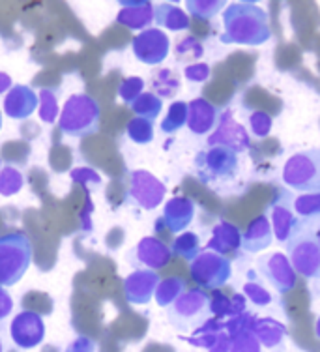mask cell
<instances>
[{
    "mask_svg": "<svg viewBox=\"0 0 320 352\" xmlns=\"http://www.w3.org/2000/svg\"><path fill=\"white\" fill-rule=\"evenodd\" d=\"M206 248L208 251H214V253L229 258L231 255H236L242 248V232L236 225L229 223V221H219L212 229V236Z\"/></svg>",
    "mask_w": 320,
    "mask_h": 352,
    "instance_id": "22",
    "label": "cell"
},
{
    "mask_svg": "<svg viewBox=\"0 0 320 352\" xmlns=\"http://www.w3.org/2000/svg\"><path fill=\"white\" fill-rule=\"evenodd\" d=\"M141 94H144V79L141 77H128L118 85V96L128 105L135 102Z\"/></svg>",
    "mask_w": 320,
    "mask_h": 352,
    "instance_id": "38",
    "label": "cell"
},
{
    "mask_svg": "<svg viewBox=\"0 0 320 352\" xmlns=\"http://www.w3.org/2000/svg\"><path fill=\"white\" fill-rule=\"evenodd\" d=\"M131 109H133V113L139 118L154 122L157 116L161 115V111H163V100L157 98L154 92H144V94L137 98L135 102L131 103Z\"/></svg>",
    "mask_w": 320,
    "mask_h": 352,
    "instance_id": "28",
    "label": "cell"
},
{
    "mask_svg": "<svg viewBox=\"0 0 320 352\" xmlns=\"http://www.w3.org/2000/svg\"><path fill=\"white\" fill-rule=\"evenodd\" d=\"M137 264H141L144 270H161L172 258V251L165 242L156 236H144L137 248L131 251Z\"/></svg>",
    "mask_w": 320,
    "mask_h": 352,
    "instance_id": "15",
    "label": "cell"
},
{
    "mask_svg": "<svg viewBox=\"0 0 320 352\" xmlns=\"http://www.w3.org/2000/svg\"><path fill=\"white\" fill-rule=\"evenodd\" d=\"M229 6L225 0H185L187 15L198 21H212Z\"/></svg>",
    "mask_w": 320,
    "mask_h": 352,
    "instance_id": "27",
    "label": "cell"
},
{
    "mask_svg": "<svg viewBox=\"0 0 320 352\" xmlns=\"http://www.w3.org/2000/svg\"><path fill=\"white\" fill-rule=\"evenodd\" d=\"M10 338L21 351H30L43 343L45 322L36 311H21L10 324Z\"/></svg>",
    "mask_w": 320,
    "mask_h": 352,
    "instance_id": "13",
    "label": "cell"
},
{
    "mask_svg": "<svg viewBox=\"0 0 320 352\" xmlns=\"http://www.w3.org/2000/svg\"><path fill=\"white\" fill-rule=\"evenodd\" d=\"M255 313L244 311L242 315L234 318H229L225 322V332L229 333V338H234V336H240L244 332H251L253 324H255Z\"/></svg>",
    "mask_w": 320,
    "mask_h": 352,
    "instance_id": "40",
    "label": "cell"
},
{
    "mask_svg": "<svg viewBox=\"0 0 320 352\" xmlns=\"http://www.w3.org/2000/svg\"><path fill=\"white\" fill-rule=\"evenodd\" d=\"M25 186V176L14 165H4L0 170V195L12 197Z\"/></svg>",
    "mask_w": 320,
    "mask_h": 352,
    "instance_id": "34",
    "label": "cell"
},
{
    "mask_svg": "<svg viewBox=\"0 0 320 352\" xmlns=\"http://www.w3.org/2000/svg\"><path fill=\"white\" fill-rule=\"evenodd\" d=\"M212 68L210 64L206 62H193V64H187L184 68V77L190 82H195V85H201V82H206L210 79Z\"/></svg>",
    "mask_w": 320,
    "mask_h": 352,
    "instance_id": "42",
    "label": "cell"
},
{
    "mask_svg": "<svg viewBox=\"0 0 320 352\" xmlns=\"http://www.w3.org/2000/svg\"><path fill=\"white\" fill-rule=\"evenodd\" d=\"M154 21L157 23V27L170 30V32H182L191 27L190 15L180 6L169 4V2L154 6Z\"/></svg>",
    "mask_w": 320,
    "mask_h": 352,
    "instance_id": "24",
    "label": "cell"
},
{
    "mask_svg": "<svg viewBox=\"0 0 320 352\" xmlns=\"http://www.w3.org/2000/svg\"><path fill=\"white\" fill-rule=\"evenodd\" d=\"M0 129H2V113H0Z\"/></svg>",
    "mask_w": 320,
    "mask_h": 352,
    "instance_id": "53",
    "label": "cell"
},
{
    "mask_svg": "<svg viewBox=\"0 0 320 352\" xmlns=\"http://www.w3.org/2000/svg\"><path fill=\"white\" fill-rule=\"evenodd\" d=\"M71 180L77 184H94V186H100L102 184V176L98 175L94 169L90 167H79V169H73L69 173Z\"/></svg>",
    "mask_w": 320,
    "mask_h": 352,
    "instance_id": "44",
    "label": "cell"
},
{
    "mask_svg": "<svg viewBox=\"0 0 320 352\" xmlns=\"http://www.w3.org/2000/svg\"><path fill=\"white\" fill-rule=\"evenodd\" d=\"M257 272L272 285L273 291H277L279 294L290 292L298 283V274L294 272L288 257L281 251L268 253L257 258Z\"/></svg>",
    "mask_w": 320,
    "mask_h": 352,
    "instance_id": "9",
    "label": "cell"
},
{
    "mask_svg": "<svg viewBox=\"0 0 320 352\" xmlns=\"http://www.w3.org/2000/svg\"><path fill=\"white\" fill-rule=\"evenodd\" d=\"M206 142H208V146H223L236 154H242L251 146V137L247 133V129L234 118L231 111L225 109V111H221L218 126L212 131V135L208 137Z\"/></svg>",
    "mask_w": 320,
    "mask_h": 352,
    "instance_id": "11",
    "label": "cell"
},
{
    "mask_svg": "<svg viewBox=\"0 0 320 352\" xmlns=\"http://www.w3.org/2000/svg\"><path fill=\"white\" fill-rule=\"evenodd\" d=\"M253 333L259 339L262 349H268L270 352H285L286 338L288 330L283 322L272 317H257L253 324Z\"/></svg>",
    "mask_w": 320,
    "mask_h": 352,
    "instance_id": "20",
    "label": "cell"
},
{
    "mask_svg": "<svg viewBox=\"0 0 320 352\" xmlns=\"http://www.w3.org/2000/svg\"><path fill=\"white\" fill-rule=\"evenodd\" d=\"M208 352H231V338H229V333L225 330L219 333L216 343L208 349Z\"/></svg>",
    "mask_w": 320,
    "mask_h": 352,
    "instance_id": "48",
    "label": "cell"
},
{
    "mask_svg": "<svg viewBox=\"0 0 320 352\" xmlns=\"http://www.w3.org/2000/svg\"><path fill=\"white\" fill-rule=\"evenodd\" d=\"M219 111L205 98H195L187 103V128L193 135H208L216 129L219 120Z\"/></svg>",
    "mask_w": 320,
    "mask_h": 352,
    "instance_id": "17",
    "label": "cell"
},
{
    "mask_svg": "<svg viewBox=\"0 0 320 352\" xmlns=\"http://www.w3.org/2000/svg\"><path fill=\"white\" fill-rule=\"evenodd\" d=\"M185 292V279L180 276H170L159 281L156 289V304L159 307H170Z\"/></svg>",
    "mask_w": 320,
    "mask_h": 352,
    "instance_id": "25",
    "label": "cell"
},
{
    "mask_svg": "<svg viewBox=\"0 0 320 352\" xmlns=\"http://www.w3.org/2000/svg\"><path fill=\"white\" fill-rule=\"evenodd\" d=\"M64 352H95V341L87 336H79L69 343Z\"/></svg>",
    "mask_w": 320,
    "mask_h": 352,
    "instance_id": "45",
    "label": "cell"
},
{
    "mask_svg": "<svg viewBox=\"0 0 320 352\" xmlns=\"http://www.w3.org/2000/svg\"><path fill=\"white\" fill-rule=\"evenodd\" d=\"M120 6L116 23L122 27L143 32L154 23V4L148 0H120Z\"/></svg>",
    "mask_w": 320,
    "mask_h": 352,
    "instance_id": "18",
    "label": "cell"
},
{
    "mask_svg": "<svg viewBox=\"0 0 320 352\" xmlns=\"http://www.w3.org/2000/svg\"><path fill=\"white\" fill-rule=\"evenodd\" d=\"M281 180L288 190L300 193H320V148L296 152L281 170Z\"/></svg>",
    "mask_w": 320,
    "mask_h": 352,
    "instance_id": "5",
    "label": "cell"
},
{
    "mask_svg": "<svg viewBox=\"0 0 320 352\" xmlns=\"http://www.w3.org/2000/svg\"><path fill=\"white\" fill-rule=\"evenodd\" d=\"M315 336L320 339V315L319 318H317V322H315Z\"/></svg>",
    "mask_w": 320,
    "mask_h": 352,
    "instance_id": "51",
    "label": "cell"
},
{
    "mask_svg": "<svg viewBox=\"0 0 320 352\" xmlns=\"http://www.w3.org/2000/svg\"><path fill=\"white\" fill-rule=\"evenodd\" d=\"M294 214L298 219H315L320 217V193H301L293 201Z\"/></svg>",
    "mask_w": 320,
    "mask_h": 352,
    "instance_id": "32",
    "label": "cell"
},
{
    "mask_svg": "<svg viewBox=\"0 0 320 352\" xmlns=\"http://www.w3.org/2000/svg\"><path fill=\"white\" fill-rule=\"evenodd\" d=\"M40 118L41 122L55 124L58 120V90L56 88H41L40 90Z\"/></svg>",
    "mask_w": 320,
    "mask_h": 352,
    "instance_id": "33",
    "label": "cell"
},
{
    "mask_svg": "<svg viewBox=\"0 0 320 352\" xmlns=\"http://www.w3.org/2000/svg\"><path fill=\"white\" fill-rule=\"evenodd\" d=\"M12 87H14L12 77H10L8 74H4V72H0V94H8Z\"/></svg>",
    "mask_w": 320,
    "mask_h": 352,
    "instance_id": "49",
    "label": "cell"
},
{
    "mask_svg": "<svg viewBox=\"0 0 320 352\" xmlns=\"http://www.w3.org/2000/svg\"><path fill=\"white\" fill-rule=\"evenodd\" d=\"M313 223H315V238H317V242H319V248H320V217H315Z\"/></svg>",
    "mask_w": 320,
    "mask_h": 352,
    "instance_id": "50",
    "label": "cell"
},
{
    "mask_svg": "<svg viewBox=\"0 0 320 352\" xmlns=\"http://www.w3.org/2000/svg\"><path fill=\"white\" fill-rule=\"evenodd\" d=\"M165 195H167V186L148 170H133L130 175L128 199L137 206H141L143 210H156L163 203Z\"/></svg>",
    "mask_w": 320,
    "mask_h": 352,
    "instance_id": "10",
    "label": "cell"
},
{
    "mask_svg": "<svg viewBox=\"0 0 320 352\" xmlns=\"http://www.w3.org/2000/svg\"><path fill=\"white\" fill-rule=\"evenodd\" d=\"M0 352H4V343L0 341Z\"/></svg>",
    "mask_w": 320,
    "mask_h": 352,
    "instance_id": "52",
    "label": "cell"
},
{
    "mask_svg": "<svg viewBox=\"0 0 320 352\" xmlns=\"http://www.w3.org/2000/svg\"><path fill=\"white\" fill-rule=\"evenodd\" d=\"M32 244L25 232L0 234V287H14L32 263Z\"/></svg>",
    "mask_w": 320,
    "mask_h": 352,
    "instance_id": "4",
    "label": "cell"
},
{
    "mask_svg": "<svg viewBox=\"0 0 320 352\" xmlns=\"http://www.w3.org/2000/svg\"><path fill=\"white\" fill-rule=\"evenodd\" d=\"M270 225H272L273 238L279 242V244H286V240L293 234L294 227L298 225V217L290 210L286 204L283 203H273L270 206Z\"/></svg>",
    "mask_w": 320,
    "mask_h": 352,
    "instance_id": "23",
    "label": "cell"
},
{
    "mask_svg": "<svg viewBox=\"0 0 320 352\" xmlns=\"http://www.w3.org/2000/svg\"><path fill=\"white\" fill-rule=\"evenodd\" d=\"M210 315V296L203 289L185 291L174 304L167 307V320L178 332L197 330Z\"/></svg>",
    "mask_w": 320,
    "mask_h": 352,
    "instance_id": "6",
    "label": "cell"
},
{
    "mask_svg": "<svg viewBox=\"0 0 320 352\" xmlns=\"http://www.w3.org/2000/svg\"><path fill=\"white\" fill-rule=\"evenodd\" d=\"M223 330H225V322L223 320H219V318H208L205 324H201L197 330H193V333H191L190 338H185V341L190 345L201 346V349H210Z\"/></svg>",
    "mask_w": 320,
    "mask_h": 352,
    "instance_id": "26",
    "label": "cell"
},
{
    "mask_svg": "<svg viewBox=\"0 0 320 352\" xmlns=\"http://www.w3.org/2000/svg\"><path fill=\"white\" fill-rule=\"evenodd\" d=\"M195 203L190 197H172L165 203L161 219L172 234H182L195 217Z\"/></svg>",
    "mask_w": 320,
    "mask_h": 352,
    "instance_id": "19",
    "label": "cell"
},
{
    "mask_svg": "<svg viewBox=\"0 0 320 352\" xmlns=\"http://www.w3.org/2000/svg\"><path fill=\"white\" fill-rule=\"evenodd\" d=\"M238 154L223 146H208L195 156V173L205 184L229 182L238 175Z\"/></svg>",
    "mask_w": 320,
    "mask_h": 352,
    "instance_id": "7",
    "label": "cell"
},
{
    "mask_svg": "<svg viewBox=\"0 0 320 352\" xmlns=\"http://www.w3.org/2000/svg\"><path fill=\"white\" fill-rule=\"evenodd\" d=\"M285 245L286 257L296 274L307 279H320V248L315 238L313 219H298Z\"/></svg>",
    "mask_w": 320,
    "mask_h": 352,
    "instance_id": "2",
    "label": "cell"
},
{
    "mask_svg": "<svg viewBox=\"0 0 320 352\" xmlns=\"http://www.w3.org/2000/svg\"><path fill=\"white\" fill-rule=\"evenodd\" d=\"M223 34L219 41L225 45L260 47L272 38L268 14L251 2H234L223 10Z\"/></svg>",
    "mask_w": 320,
    "mask_h": 352,
    "instance_id": "1",
    "label": "cell"
},
{
    "mask_svg": "<svg viewBox=\"0 0 320 352\" xmlns=\"http://www.w3.org/2000/svg\"><path fill=\"white\" fill-rule=\"evenodd\" d=\"M210 313L214 315V318H229V313H231V298L227 296L225 292L214 291V294L210 296Z\"/></svg>",
    "mask_w": 320,
    "mask_h": 352,
    "instance_id": "43",
    "label": "cell"
},
{
    "mask_svg": "<svg viewBox=\"0 0 320 352\" xmlns=\"http://www.w3.org/2000/svg\"><path fill=\"white\" fill-rule=\"evenodd\" d=\"M190 274L191 279L198 285V289L219 291L231 279L232 263L231 258L218 255L214 251H201L190 263Z\"/></svg>",
    "mask_w": 320,
    "mask_h": 352,
    "instance_id": "8",
    "label": "cell"
},
{
    "mask_svg": "<svg viewBox=\"0 0 320 352\" xmlns=\"http://www.w3.org/2000/svg\"><path fill=\"white\" fill-rule=\"evenodd\" d=\"M249 278L244 283V296L247 302H251L253 305H257V307H266V305H270L273 302V294L268 289H266L264 285L259 283L257 279H253V276L249 274Z\"/></svg>",
    "mask_w": 320,
    "mask_h": 352,
    "instance_id": "36",
    "label": "cell"
},
{
    "mask_svg": "<svg viewBox=\"0 0 320 352\" xmlns=\"http://www.w3.org/2000/svg\"><path fill=\"white\" fill-rule=\"evenodd\" d=\"M231 352H266L262 345L259 343V339L255 338V333L244 332L240 336L231 338Z\"/></svg>",
    "mask_w": 320,
    "mask_h": 352,
    "instance_id": "41",
    "label": "cell"
},
{
    "mask_svg": "<svg viewBox=\"0 0 320 352\" xmlns=\"http://www.w3.org/2000/svg\"><path fill=\"white\" fill-rule=\"evenodd\" d=\"M40 105V98L27 85H15L4 98V113L14 120H27L34 115Z\"/></svg>",
    "mask_w": 320,
    "mask_h": 352,
    "instance_id": "16",
    "label": "cell"
},
{
    "mask_svg": "<svg viewBox=\"0 0 320 352\" xmlns=\"http://www.w3.org/2000/svg\"><path fill=\"white\" fill-rule=\"evenodd\" d=\"M176 53L178 62H190V60H198L203 58L205 54V47H203V41L195 38V36H187L184 40H180L176 43Z\"/></svg>",
    "mask_w": 320,
    "mask_h": 352,
    "instance_id": "37",
    "label": "cell"
},
{
    "mask_svg": "<svg viewBox=\"0 0 320 352\" xmlns=\"http://www.w3.org/2000/svg\"><path fill=\"white\" fill-rule=\"evenodd\" d=\"M126 135L135 144H148L154 141V122L135 116L126 126Z\"/></svg>",
    "mask_w": 320,
    "mask_h": 352,
    "instance_id": "35",
    "label": "cell"
},
{
    "mask_svg": "<svg viewBox=\"0 0 320 352\" xmlns=\"http://www.w3.org/2000/svg\"><path fill=\"white\" fill-rule=\"evenodd\" d=\"M273 244V232L268 214H260L251 219L249 227L242 232V250L245 253L257 255L260 251L268 250Z\"/></svg>",
    "mask_w": 320,
    "mask_h": 352,
    "instance_id": "21",
    "label": "cell"
},
{
    "mask_svg": "<svg viewBox=\"0 0 320 352\" xmlns=\"http://www.w3.org/2000/svg\"><path fill=\"white\" fill-rule=\"evenodd\" d=\"M159 276L157 272L152 270H133L124 279V294L126 300L133 305H146L154 298L157 285H159Z\"/></svg>",
    "mask_w": 320,
    "mask_h": 352,
    "instance_id": "14",
    "label": "cell"
},
{
    "mask_svg": "<svg viewBox=\"0 0 320 352\" xmlns=\"http://www.w3.org/2000/svg\"><path fill=\"white\" fill-rule=\"evenodd\" d=\"M273 128V118L272 115H268L266 111H253L249 115V129H251V135L264 139L270 135V131Z\"/></svg>",
    "mask_w": 320,
    "mask_h": 352,
    "instance_id": "39",
    "label": "cell"
},
{
    "mask_svg": "<svg viewBox=\"0 0 320 352\" xmlns=\"http://www.w3.org/2000/svg\"><path fill=\"white\" fill-rule=\"evenodd\" d=\"M245 307H247V300H245L244 294H234L231 298V313H229V318L238 317V315H242L244 311H247ZM229 318H227V320H229Z\"/></svg>",
    "mask_w": 320,
    "mask_h": 352,
    "instance_id": "47",
    "label": "cell"
},
{
    "mask_svg": "<svg viewBox=\"0 0 320 352\" xmlns=\"http://www.w3.org/2000/svg\"><path fill=\"white\" fill-rule=\"evenodd\" d=\"M172 255H178V257L185 258V261H193L201 253V238L195 232H182L178 234L176 240L172 242Z\"/></svg>",
    "mask_w": 320,
    "mask_h": 352,
    "instance_id": "31",
    "label": "cell"
},
{
    "mask_svg": "<svg viewBox=\"0 0 320 352\" xmlns=\"http://www.w3.org/2000/svg\"><path fill=\"white\" fill-rule=\"evenodd\" d=\"M131 51L139 62H143L146 66H157L167 60V56H169L170 38L161 28L150 27L133 38Z\"/></svg>",
    "mask_w": 320,
    "mask_h": 352,
    "instance_id": "12",
    "label": "cell"
},
{
    "mask_svg": "<svg viewBox=\"0 0 320 352\" xmlns=\"http://www.w3.org/2000/svg\"><path fill=\"white\" fill-rule=\"evenodd\" d=\"M14 309V300L10 296V292L4 289V287H0V322L8 318V315L12 313Z\"/></svg>",
    "mask_w": 320,
    "mask_h": 352,
    "instance_id": "46",
    "label": "cell"
},
{
    "mask_svg": "<svg viewBox=\"0 0 320 352\" xmlns=\"http://www.w3.org/2000/svg\"><path fill=\"white\" fill-rule=\"evenodd\" d=\"M152 88L156 90L154 94L157 98H161V100L172 98L180 90V77L172 69H157L154 77H152Z\"/></svg>",
    "mask_w": 320,
    "mask_h": 352,
    "instance_id": "29",
    "label": "cell"
},
{
    "mask_svg": "<svg viewBox=\"0 0 320 352\" xmlns=\"http://www.w3.org/2000/svg\"><path fill=\"white\" fill-rule=\"evenodd\" d=\"M185 124H187V103L180 100V102L170 103L169 111L159 124V128L165 135H172L178 129L184 128Z\"/></svg>",
    "mask_w": 320,
    "mask_h": 352,
    "instance_id": "30",
    "label": "cell"
},
{
    "mask_svg": "<svg viewBox=\"0 0 320 352\" xmlns=\"http://www.w3.org/2000/svg\"><path fill=\"white\" fill-rule=\"evenodd\" d=\"M100 116L102 109L95 98L89 94H73L64 103L56 122L64 135L81 139L94 135L100 129Z\"/></svg>",
    "mask_w": 320,
    "mask_h": 352,
    "instance_id": "3",
    "label": "cell"
},
{
    "mask_svg": "<svg viewBox=\"0 0 320 352\" xmlns=\"http://www.w3.org/2000/svg\"><path fill=\"white\" fill-rule=\"evenodd\" d=\"M0 170H2V160H0Z\"/></svg>",
    "mask_w": 320,
    "mask_h": 352,
    "instance_id": "54",
    "label": "cell"
}]
</instances>
